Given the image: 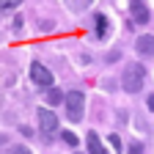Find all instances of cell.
<instances>
[{
  "label": "cell",
  "mask_w": 154,
  "mask_h": 154,
  "mask_svg": "<svg viewBox=\"0 0 154 154\" xmlns=\"http://www.w3.org/2000/svg\"><path fill=\"white\" fill-rule=\"evenodd\" d=\"M88 154H107L105 146H102V140H99V135H96L94 129L88 132Z\"/></svg>",
  "instance_id": "cell-7"
},
{
  "label": "cell",
  "mask_w": 154,
  "mask_h": 154,
  "mask_svg": "<svg viewBox=\"0 0 154 154\" xmlns=\"http://www.w3.org/2000/svg\"><path fill=\"white\" fill-rule=\"evenodd\" d=\"M129 11H132V19H135L138 25H146V22H149V17H151V14H149V8H146L143 3H132V6H129Z\"/></svg>",
  "instance_id": "cell-6"
},
{
  "label": "cell",
  "mask_w": 154,
  "mask_h": 154,
  "mask_svg": "<svg viewBox=\"0 0 154 154\" xmlns=\"http://www.w3.org/2000/svg\"><path fill=\"white\" fill-rule=\"evenodd\" d=\"M143 83H146V69H143L140 63H127V66H124V74H121L124 91L138 94V91L143 88Z\"/></svg>",
  "instance_id": "cell-1"
},
{
  "label": "cell",
  "mask_w": 154,
  "mask_h": 154,
  "mask_svg": "<svg viewBox=\"0 0 154 154\" xmlns=\"http://www.w3.org/2000/svg\"><path fill=\"white\" fill-rule=\"evenodd\" d=\"M135 50H138L140 55H154V36L140 33V36H138V42H135Z\"/></svg>",
  "instance_id": "cell-5"
},
{
  "label": "cell",
  "mask_w": 154,
  "mask_h": 154,
  "mask_svg": "<svg viewBox=\"0 0 154 154\" xmlns=\"http://www.w3.org/2000/svg\"><path fill=\"white\" fill-rule=\"evenodd\" d=\"M38 127H42V135H44V138H50V135L58 129V119H55V113L47 110V107H38Z\"/></svg>",
  "instance_id": "cell-4"
},
{
  "label": "cell",
  "mask_w": 154,
  "mask_h": 154,
  "mask_svg": "<svg viewBox=\"0 0 154 154\" xmlns=\"http://www.w3.org/2000/svg\"><path fill=\"white\" fill-rule=\"evenodd\" d=\"M96 33H99L102 38L110 33V22H107V17H105V14H96Z\"/></svg>",
  "instance_id": "cell-9"
},
{
  "label": "cell",
  "mask_w": 154,
  "mask_h": 154,
  "mask_svg": "<svg viewBox=\"0 0 154 154\" xmlns=\"http://www.w3.org/2000/svg\"><path fill=\"white\" fill-rule=\"evenodd\" d=\"M30 77L36 85H44V88H52V72L44 66V63H30Z\"/></svg>",
  "instance_id": "cell-3"
},
{
  "label": "cell",
  "mask_w": 154,
  "mask_h": 154,
  "mask_svg": "<svg viewBox=\"0 0 154 154\" xmlns=\"http://www.w3.org/2000/svg\"><path fill=\"white\" fill-rule=\"evenodd\" d=\"M14 154H33V151H30L28 146H17V149H14Z\"/></svg>",
  "instance_id": "cell-12"
},
{
  "label": "cell",
  "mask_w": 154,
  "mask_h": 154,
  "mask_svg": "<svg viewBox=\"0 0 154 154\" xmlns=\"http://www.w3.org/2000/svg\"><path fill=\"white\" fill-rule=\"evenodd\" d=\"M63 105H66V119L69 121H83V110H85L83 91H69L66 99H63Z\"/></svg>",
  "instance_id": "cell-2"
},
{
  "label": "cell",
  "mask_w": 154,
  "mask_h": 154,
  "mask_svg": "<svg viewBox=\"0 0 154 154\" xmlns=\"http://www.w3.org/2000/svg\"><path fill=\"white\" fill-rule=\"evenodd\" d=\"M146 105H149V110H154V94H151L149 99H146Z\"/></svg>",
  "instance_id": "cell-14"
},
{
  "label": "cell",
  "mask_w": 154,
  "mask_h": 154,
  "mask_svg": "<svg viewBox=\"0 0 154 154\" xmlns=\"http://www.w3.org/2000/svg\"><path fill=\"white\" fill-rule=\"evenodd\" d=\"M63 99H66V94H63V91H58V88H50L47 96H44V102H47L50 107H52V105H61Z\"/></svg>",
  "instance_id": "cell-8"
},
{
  "label": "cell",
  "mask_w": 154,
  "mask_h": 154,
  "mask_svg": "<svg viewBox=\"0 0 154 154\" xmlns=\"http://www.w3.org/2000/svg\"><path fill=\"white\" fill-rule=\"evenodd\" d=\"M110 143H113V149H116V151L121 149V143H119V135H110Z\"/></svg>",
  "instance_id": "cell-13"
},
{
  "label": "cell",
  "mask_w": 154,
  "mask_h": 154,
  "mask_svg": "<svg viewBox=\"0 0 154 154\" xmlns=\"http://www.w3.org/2000/svg\"><path fill=\"white\" fill-rule=\"evenodd\" d=\"M61 140H63L66 146H77V135H74V132H66V129H63V132H61Z\"/></svg>",
  "instance_id": "cell-10"
},
{
  "label": "cell",
  "mask_w": 154,
  "mask_h": 154,
  "mask_svg": "<svg viewBox=\"0 0 154 154\" xmlns=\"http://www.w3.org/2000/svg\"><path fill=\"white\" fill-rule=\"evenodd\" d=\"M127 154H143V143L132 140V146H129V151H127Z\"/></svg>",
  "instance_id": "cell-11"
}]
</instances>
